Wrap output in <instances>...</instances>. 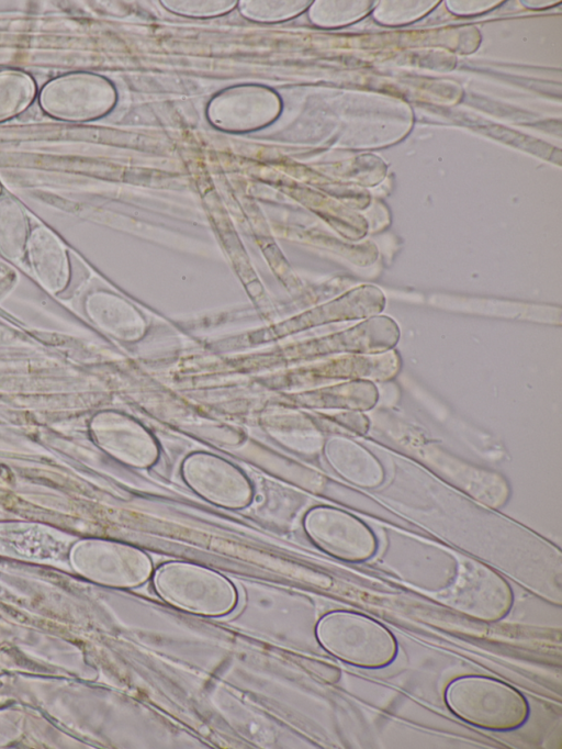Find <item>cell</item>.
Wrapping results in <instances>:
<instances>
[{"label":"cell","mask_w":562,"mask_h":749,"mask_svg":"<svg viewBox=\"0 0 562 749\" xmlns=\"http://www.w3.org/2000/svg\"><path fill=\"white\" fill-rule=\"evenodd\" d=\"M438 599L471 618L496 622L509 612L514 596L509 584L497 572L477 561L465 560L454 581Z\"/></svg>","instance_id":"cell-4"},{"label":"cell","mask_w":562,"mask_h":749,"mask_svg":"<svg viewBox=\"0 0 562 749\" xmlns=\"http://www.w3.org/2000/svg\"><path fill=\"white\" fill-rule=\"evenodd\" d=\"M449 709L462 720L486 729L510 730L528 718L525 696L512 685L483 675H463L446 687Z\"/></svg>","instance_id":"cell-1"},{"label":"cell","mask_w":562,"mask_h":749,"mask_svg":"<svg viewBox=\"0 0 562 749\" xmlns=\"http://www.w3.org/2000/svg\"><path fill=\"white\" fill-rule=\"evenodd\" d=\"M322 647L344 662L362 668H382L396 657L394 635L380 622L350 611L325 614L316 625Z\"/></svg>","instance_id":"cell-2"},{"label":"cell","mask_w":562,"mask_h":749,"mask_svg":"<svg viewBox=\"0 0 562 749\" xmlns=\"http://www.w3.org/2000/svg\"><path fill=\"white\" fill-rule=\"evenodd\" d=\"M314 543L326 552L348 561L373 556L376 539L370 528L353 515L331 507H317L305 519Z\"/></svg>","instance_id":"cell-5"},{"label":"cell","mask_w":562,"mask_h":749,"mask_svg":"<svg viewBox=\"0 0 562 749\" xmlns=\"http://www.w3.org/2000/svg\"><path fill=\"white\" fill-rule=\"evenodd\" d=\"M155 589L170 605L200 615L220 616L237 601L234 585L223 575L190 563H168L157 570Z\"/></svg>","instance_id":"cell-3"}]
</instances>
